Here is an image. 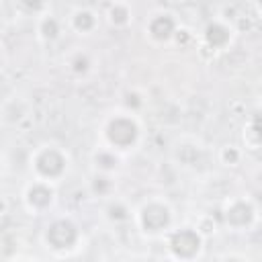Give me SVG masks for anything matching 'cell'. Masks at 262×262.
I'll list each match as a JSON object with an SVG mask.
<instances>
[{
    "label": "cell",
    "mask_w": 262,
    "mask_h": 262,
    "mask_svg": "<svg viewBox=\"0 0 262 262\" xmlns=\"http://www.w3.org/2000/svg\"><path fill=\"white\" fill-rule=\"evenodd\" d=\"M137 135V127L127 119H117L108 127V137L117 145H129Z\"/></svg>",
    "instance_id": "1"
},
{
    "label": "cell",
    "mask_w": 262,
    "mask_h": 262,
    "mask_svg": "<svg viewBox=\"0 0 262 262\" xmlns=\"http://www.w3.org/2000/svg\"><path fill=\"white\" fill-rule=\"evenodd\" d=\"M47 239L55 246V248H68L74 244L76 239V229L72 223H66V221H57L51 225L49 233H47Z\"/></svg>",
    "instance_id": "2"
},
{
    "label": "cell",
    "mask_w": 262,
    "mask_h": 262,
    "mask_svg": "<svg viewBox=\"0 0 262 262\" xmlns=\"http://www.w3.org/2000/svg\"><path fill=\"white\" fill-rule=\"evenodd\" d=\"M172 250L178 256H192L199 250V237L194 231H180L172 237Z\"/></svg>",
    "instance_id": "3"
},
{
    "label": "cell",
    "mask_w": 262,
    "mask_h": 262,
    "mask_svg": "<svg viewBox=\"0 0 262 262\" xmlns=\"http://www.w3.org/2000/svg\"><path fill=\"white\" fill-rule=\"evenodd\" d=\"M168 223V211L160 205H151L143 211V225L147 229H160Z\"/></svg>",
    "instance_id": "4"
},
{
    "label": "cell",
    "mask_w": 262,
    "mask_h": 262,
    "mask_svg": "<svg viewBox=\"0 0 262 262\" xmlns=\"http://www.w3.org/2000/svg\"><path fill=\"white\" fill-rule=\"evenodd\" d=\"M37 166H39V170H41L43 174H47V176H55V174L61 172V168H63V160H61V156H59L57 151H45V154L37 160Z\"/></svg>",
    "instance_id": "5"
},
{
    "label": "cell",
    "mask_w": 262,
    "mask_h": 262,
    "mask_svg": "<svg viewBox=\"0 0 262 262\" xmlns=\"http://www.w3.org/2000/svg\"><path fill=\"white\" fill-rule=\"evenodd\" d=\"M227 219H229L231 223H235V225H244V223H248V221L252 219V207L246 205V203H237V205H233V207L229 209Z\"/></svg>",
    "instance_id": "6"
},
{
    "label": "cell",
    "mask_w": 262,
    "mask_h": 262,
    "mask_svg": "<svg viewBox=\"0 0 262 262\" xmlns=\"http://www.w3.org/2000/svg\"><path fill=\"white\" fill-rule=\"evenodd\" d=\"M172 29H174V23H172V18H168V16H158V18L151 23V33H154L158 39L168 37V35L172 33Z\"/></svg>",
    "instance_id": "7"
},
{
    "label": "cell",
    "mask_w": 262,
    "mask_h": 262,
    "mask_svg": "<svg viewBox=\"0 0 262 262\" xmlns=\"http://www.w3.org/2000/svg\"><path fill=\"white\" fill-rule=\"evenodd\" d=\"M207 39H209V43H213V45H223V43L229 39V33H227L221 25H213V27H209V31H207Z\"/></svg>",
    "instance_id": "8"
},
{
    "label": "cell",
    "mask_w": 262,
    "mask_h": 262,
    "mask_svg": "<svg viewBox=\"0 0 262 262\" xmlns=\"http://www.w3.org/2000/svg\"><path fill=\"white\" fill-rule=\"evenodd\" d=\"M49 201H51V192L47 188L37 186V188L31 190V203H35V205H47Z\"/></svg>",
    "instance_id": "9"
},
{
    "label": "cell",
    "mask_w": 262,
    "mask_h": 262,
    "mask_svg": "<svg viewBox=\"0 0 262 262\" xmlns=\"http://www.w3.org/2000/svg\"><path fill=\"white\" fill-rule=\"evenodd\" d=\"M76 25H78L80 29H88V27L92 25V18H90V14H88V12H84V14H78V20H76Z\"/></svg>",
    "instance_id": "10"
},
{
    "label": "cell",
    "mask_w": 262,
    "mask_h": 262,
    "mask_svg": "<svg viewBox=\"0 0 262 262\" xmlns=\"http://www.w3.org/2000/svg\"><path fill=\"white\" fill-rule=\"evenodd\" d=\"M254 129L258 131V135H262V113H260V115L254 119Z\"/></svg>",
    "instance_id": "11"
},
{
    "label": "cell",
    "mask_w": 262,
    "mask_h": 262,
    "mask_svg": "<svg viewBox=\"0 0 262 262\" xmlns=\"http://www.w3.org/2000/svg\"><path fill=\"white\" fill-rule=\"evenodd\" d=\"M229 262H237V260H229Z\"/></svg>",
    "instance_id": "12"
}]
</instances>
